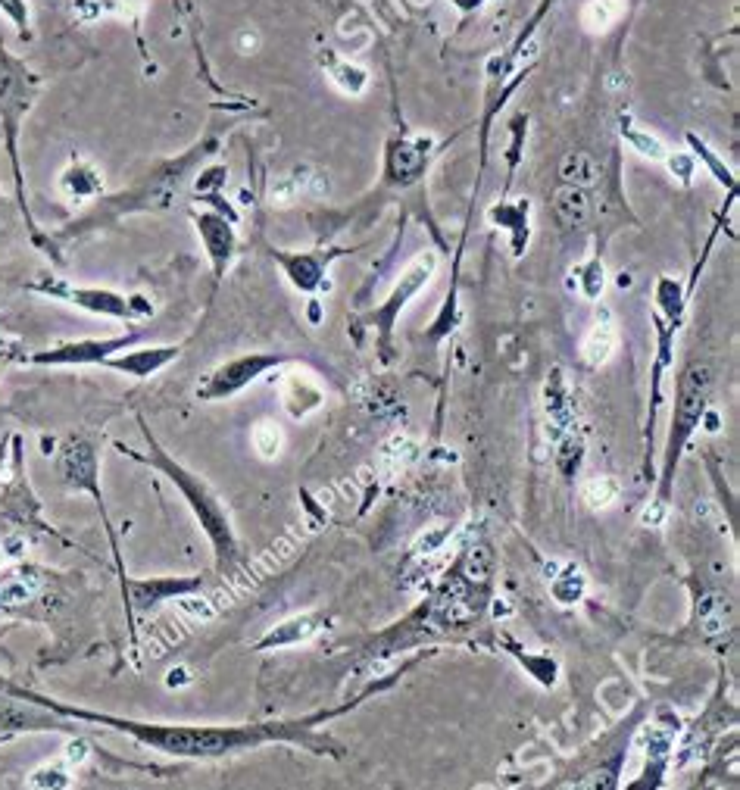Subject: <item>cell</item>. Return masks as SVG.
<instances>
[{
	"label": "cell",
	"mask_w": 740,
	"mask_h": 790,
	"mask_svg": "<svg viewBox=\"0 0 740 790\" xmlns=\"http://www.w3.org/2000/svg\"><path fill=\"white\" fill-rule=\"evenodd\" d=\"M50 294H57L60 300L79 303V307L91 310V313H104V316H129V303L122 297L110 294V291H82V288H66V285H54L47 288Z\"/></svg>",
	"instance_id": "obj_5"
},
{
	"label": "cell",
	"mask_w": 740,
	"mask_h": 790,
	"mask_svg": "<svg viewBox=\"0 0 740 790\" xmlns=\"http://www.w3.org/2000/svg\"><path fill=\"white\" fill-rule=\"evenodd\" d=\"M41 588V578L25 572V575H7L0 581V603L4 606H19L25 600H32Z\"/></svg>",
	"instance_id": "obj_14"
},
{
	"label": "cell",
	"mask_w": 740,
	"mask_h": 790,
	"mask_svg": "<svg viewBox=\"0 0 740 790\" xmlns=\"http://www.w3.org/2000/svg\"><path fill=\"white\" fill-rule=\"evenodd\" d=\"M278 360L275 356H244V360H235V363H228L222 369H216L210 375L207 385L200 388V397H207V400H219V397H228V394H235L241 391L247 381L257 378L263 369L275 366Z\"/></svg>",
	"instance_id": "obj_3"
},
{
	"label": "cell",
	"mask_w": 740,
	"mask_h": 790,
	"mask_svg": "<svg viewBox=\"0 0 740 790\" xmlns=\"http://www.w3.org/2000/svg\"><path fill=\"white\" fill-rule=\"evenodd\" d=\"M253 447H257L260 456H266V460H272V456L282 453V428H278L275 422L263 419L253 425Z\"/></svg>",
	"instance_id": "obj_16"
},
{
	"label": "cell",
	"mask_w": 740,
	"mask_h": 790,
	"mask_svg": "<svg viewBox=\"0 0 740 790\" xmlns=\"http://www.w3.org/2000/svg\"><path fill=\"white\" fill-rule=\"evenodd\" d=\"M584 360H588L591 366H603L612 350H616V325H612L609 319L597 322L591 331H588V338H584Z\"/></svg>",
	"instance_id": "obj_8"
},
{
	"label": "cell",
	"mask_w": 740,
	"mask_h": 790,
	"mask_svg": "<svg viewBox=\"0 0 740 790\" xmlns=\"http://www.w3.org/2000/svg\"><path fill=\"white\" fill-rule=\"evenodd\" d=\"M628 138H631V144H634L637 150H641V154H644V157H653V160H659V157H662V144H659L656 138H647V135H637V132H631Z\"/></svg>",
	"instance_id": "obj_19"
},
{
	"label": "cell",
	"mask_w": 740,
	"mask_h": 790,
	"mask_svg": "<svg viewBox=\"0 0 740 790\" xmlns=\"http://www.w3.org/2000/svg\"><path fill=\"white\" fill-rule=\"evenodd\" d=\"M625 13V0H588L581 13V22L588 32H609Z\"/></svg>",
	"instance_id": "obj_9"
},
{
	"label": "cell",
	"mask_w": 740,
	"mask_h": 790,
	"mask_svg": "<svg viewBox=\"0 0 740 790\" xmlns=\"http://www.w3.org/2000/svg\"><path fill=\"white\" fill-rule=\"evenodd\" d=\"M172 356H178L175 347H150V350H135V353H125L119 360H107L113 369L119 372H129V375H153L157 369H163Z\"/></svg>",
	"instance_id": "obj_7"
},
{
	"label": "cell",
	"mask_w": 740,
	"mask_h": 790,
	"mask_svg": "<svg viewBox=\"0 0 740 790\" xmlns=\"http://www.w3.org/2000/svg\"><path fill=\"white\" fill-rule=\"evenodd\" d=\"M731 625V603L722 594H709L700 606V631L703 634H722Z\"/></svg>",
	"instance_id": "obj_13"
},
{
	"label": "cell",
	"mask_w": 740,
	"mask_h": 790,
	"mask_svg": "<svg viewBox=\"0 0 740 790\" xmlns=\"http://www.w3.org/2000/svg\"><path fill=\"white\" fill-rule=\"evenodd\" d=\"M197 228H200L203 241H207L210 253L216 257V263L222 266L228 253H232V244H235V241H232V228H228L222 219H213V216H203V219H197Z\"/></svg>",
	"instance_id": "obj_12"
},
{
	"label": "cell",
	"mask_w": 740,
	"mask_h": 790,
	"mask_svg": "<svg viewBox=\"0 0 740 790\" xmlns=\"http://www.w3.org/2000/svg\"><path fill=\"white\" fill-rule=\"evenodd\" d=\"M553 213L563 228H581L591 213V203H588V197H584V188H572V185L559 188L553 194Z\"/></svg>",
	"instance_id": "obj_6"
},
{
	"label": "cell",
	"mask_w": 740,
	"mask_h": 790,
	"mask_svg": "<svg viewBox=\"0 0 740 790\" xmlns=\"http://www.w3.org/2000/svg\"><path fill=\"white\" fill-rule=\"evenodd\" d=\"M88 756V744L85 741H72L69 747H66V762L69 766H75V762H82Z\"/></svg>",
	"instance_id": "obj_20"
},
{
	"label": "cell",
	"mask_w": 740,
	"mask_h": 790,
	"mask_svg": "<svg viewBox=\"0 0 740 790\" xmlns=\"http://www.w3.org/2000/svg\"><path fill=\"white\" fill-rule=\"evenodd\" d=\"M706 391H709V369H691L681 378V397H678V410H675V428H672V456L681 450L687 435L694 431V425L703 416L706 406Z\"/></svg>",
	"instance_id": "obj_2"
},
{
	"label": "cell",
	"mask_w": 740,
	"mask_h": 790,
	"mask_svg": "<svg viewBox=\"0 0 740 790\" xmlns=\"http://www.w3.org/2000/svg\"><path fill=\"white\" fill-rule=\"evenodd\" d=\"M581 591H584V581H581L578 569H566L563 575L553 581V597L559 603H575L581 597Z\"/></svg>",
	"instance_id": "obj_18"
},
{
	"label": "cell",
	"mask_w": 740,
	"mask_h": 790,
	"mask_svg": "<svg viewBox=\"0 0 740 790\" xmlns=\"http://www.w3.org/2000/svg\"><path fill=\"white\" fill-rule=\"evenodd\" d=\"M135 338H113V341H82V344H63L54 353H38L35 363H107L110 353L132 344Z\"/></svg>",
	"instance_id": "obj_4"
},
{
	"label": "cell",
	"mask_w": 740,
	"mask_h": 790,
	"mask_svg": "<svg viewBox=\"0 0 740 790\" xmlns=\"http://www.w3.org/2000/svg\"><path fill=\"white\" fill-rule=\"evenodd\" d=\"M581 497L588 500V506H594V509H606V506L616 503V497H619V481L609 478V475L591 478V481H584Z\"/></svg>",
	"instance_id": "obj_15"
},
{
	"label": "cell",
	"mask_w": 740,
	"mask_h": 790,
	"mask_svg": "<svg viewBox=\"0 0 740 790\" xmlns=\"http://www.w3.org/2000/svg\"><path fill=\"white\" fill-rule=\"evenodd\" d=\"M69 772H66V766H44V769H38V772H32V778H29V787L32 790H66L69 787Z\"/></svg>",
	"instance_id": "obj_17"
},
{
	"label": "cell",
	"mask_w": 740,
	"mask_h": 790,
	"mask_svg": "<svg viewBox=\"0 0 740 790\" xmlns=\"http://www.w3.org/2000/svg\"><path fill=\"white\" fill-rule=\"evenodd\" d=\"M41 700V697H32ZM50 709L66 712V716H79V719H94V722H107L119 731H129L132 737H138L141 744L163 750V753H175V756H219L228 750H241V747H257L263 741H272V737H285V741H294V737H306L310 741V725L303 722L300 728H291L288 722L278 725H257V728H182V725H144V722H129V719H113V716H94V712L85 709H72V706H60L41 700Z\"/></svg>",
	"instance_id": "obj_1"
},
{
	"label": "cell",
	"mask_w": 740,
	"mask_h": 790,
	"mask_svg": "<svg viewBox=\"0 0 740 790\" xmlns=\"http://www.w3.org/2000/svg\"><path fill=\"white\" fill-rule=\"evenodd\" d=\"M559 172H563L566 185H572V188H588L600 178L597 160L591 154H584V150H572V154H566L563 169H559Z\"/></svg>",
	"instance_id": "obj_10"
},
{
	"label": "cell",
	"mask_w": 740,
	"mask_h": 790,
	"mask_svg": "<svg viewBox=\"0 0 740 790\" xmlns=\"http://www.w3.org/2000/svg\"><path fill=\"white\" fill-rule=\"evenodd\" d=\"M319 622L313 616H300V619H288L282 628H272L266 637H263V644L260 647H285V644H297V641H310V637L316 634Z\"/></svg>",
	"instance_id": "obj_11"
}]
</instances>
